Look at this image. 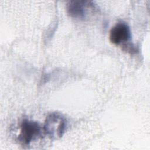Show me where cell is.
Here are the masks:
<instances>
[{
    "instance_id": "obj_1",
    "label": "cell",
    "mask_w": 150,
    "mask_h": 150,
    "mask_svg": "<svg viewBox=\"0 0 150 150\" xmlns=\"http://www.w3.org/2000/svg\"><path fill=\"white\" fill-rule=\"evenodd\" d=\"M67 127V121L61 114L54 112L49 114L45 120L43 131L53 140L60 139L64 135Z\"/></svg>"
},
{
    "instance_id": "obj_2",
    "label": "cell",
    "mask_w": 150,
    "mask_h": 150,
    "mask_svg": "<svg viewBox=\"0 0 150 150\" xmlns=\"http://www.w3.org/2000/svg\"><path fill=\"white\" fill-rule=\"evenodd\" d=\"M131 32L128 25L124 22H118L110 29L109 40L112 44L120 46L127 52L133 45L130 43Z\"/></svg>"
},
{
    "instance_id": "obj_3",
    "label": "cell",
    "mask_w": 150,
    "mask_h": 150,
    "mask_svg": "<svg viewBox=\"0 0 150 150\" xmlns=\"http://www.w3.org/2000/svg\"><path fill=\"white\" fill-rule=\"evenodd\" d=\"M41 134L42 128L37 121L25 118L20 124L18 140L21 144L28 145L37 139Z\"/></svg>"
},
{
    "instance_id": "obj_4",
    "label": "cell",
    "mask_w": 150,
    "mask_h": 150,
    "mask_svg": "<svg viewBox=\"0 0 150 150\" xmlns=\"http://www.w3.org/2000/svg\"><path fill=\"white\" fill-rule=\"evenodd\" d=\"M91 2L87 1H70L66 5L67 12L72 18L84 19L87 15V9L92 5Z\"/></svg>"
}]
</instances>
